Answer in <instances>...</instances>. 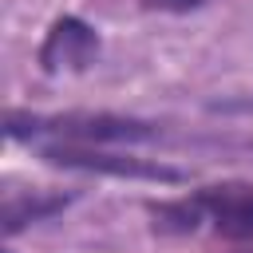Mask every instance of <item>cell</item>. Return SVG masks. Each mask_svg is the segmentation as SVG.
I'll return each mask as SVG.
<instances>
[{"label":"cell","mask_w":253,"mask_h":253,"mask_svg":"<svg viewBox=\"0 0 253 253\" xmlns=\"http://www.w3.org/2000/svg\"><path fill=\"white\" fill-rule=\"evenodd\" d=\"M210 0H138L142 12H166V16H186V12H198Z\"/></svg>","instance_id":"obj_6"},{"label":"cell","mask_w":253,"mask_h":253,"mask_svg":"<svg viewBox=\"0 0 253 253\" xmlns=\"http://www.w3.org/2000/svg\"><path fill=\"white\" fill-rule=\"evenodd\" d=\"M75 202V194H63V190H8L4 194V206H0V233L12 241L16 233H24L28 225H40L55 213H63L67 206Z\"/></svg>","instance_id":"obj_5"},{"label":"cell","mask_w":253,"mask_h":253,"mask_svg":"<svg viewBox=\"0 0 253 253\" xmlns=\"http://www.w3.org/2000/svg\"><path fill=\"white\" fill-rule=\"evenodd\" d=\"M99 47H103L99 32L83 16L63 12L47 24L40 51H36V63H40L43 75H79L99 59Z\"/></svg>","instance_id":"obj_4"},{"label":"cell","mask_w":253,"mask_h":253,"mask_svg":"<svg viewBox=\"0 0 253 253\" xmlns=\"http://www.w3.org/2000/svg\"><path fill=\"white\" fill-rule=\"evenodd\" d=\"M249 253H253V249H249Z\"/></svg>","instance_id":"obj_7"},{"label":"cell","mask_w":253,"mask_h":253,"mask_svg":"<svg viewBox=\"0 0 253 253\" xmlns=\"http://www.w3.org/2000/svg\"><path fill=\"white\" fill-rule=\"evenodd\" d=\"M146 217L158 237H190L198 229H210L225 241H253V182L225 178L182 198L146 202Z\"/></svg>","instance_id":"obj_1"},{"label":"cell","mask_w":253,"mask_h":253,"mask_svg":"<svg viewBox=\"0 0 253 253\" xmlns=\"http://www.w3.org/2000/svg\"><path fill=\"white\" fill-rule=\"evenodd\" d=\"M158 134H162L158 123L115 111H59V115L20 107L4 111V138L28 146H138L154 142Z\"/></svg>","instance_id":"obj_2"},{"label":"cell","mask_w":253,"mask_h":253,"mask_svg":"<svg viewBox=\"0 0 253 253\" xmlns=\"http://www.w3.org/2000/svg\"><path fill=\"white\" fill-rule=\"evenodd\" d=\"M36 154L47 166L79 170V174H107V178H130V182H186L178 166L146 162L134 154H111L107 146H36Z\"/></svg>","instance_id":"obj_3"}]
</instances>
